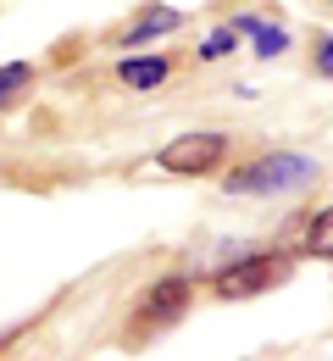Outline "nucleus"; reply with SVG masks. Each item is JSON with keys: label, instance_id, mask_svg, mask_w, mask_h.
Listing matches in <instances>:
<instances>
[{"label": "nucleus", "instance_id": "1", "mask_svg": "<svg viewBox=\"0 0 333 361\" xmlns=\"http://www.w3.org/2000/svg\"><path fill=\"white\" fill-rule=\"evenodd\" d=\"M317 161L311 156H300V150H272V156H256V161H244L234 167L222 189L228 195H294V189H311L317 183Z\"/></svg>", "mask_w": 333, "mask_h": 361}, {"label": "nucleus", "instance_id": "2", "mask_svg": "<svg viewBox=\"0 0 333 361\" xmlns=\"http://www.w3.org/2000/svg\"><path fill=\"white\" fill-rule=\"evenodd\" d=\"M284 278H289V256H278V250H256V256L228 262L211 283H217V295H222V300H256V295L278 289Z\"/></svg>", "mask_w": 333, "mask_h": 361}, {"label": "nucleus", "instance_id": "3", "mask_svg": "<svg viewBox=\"0 0 333 361\" xmlns=\"http://www.w3.org/2000/svg\"><path fill=\"white\" fill-rule=\"evenodd\" d=\"M222 156H228V139L211 134V128H194V134H178L172 145H161L156 167L172 173V178H206V173H217Z\"/></svg>", "mask_w": 333, "mask_h": 361}, {"label": "nucleus", "instance_id": "4", "mask_svg": "<svg viewBox=\"0 0 333 361\" xmlns=\"http://www.w3.org/2000/svg\"><path fill=\"white\" fill-rule=\"evenodd\" d=\"M184 306H189V278H161V283H150L144 300H139V334L172 322V317H184Z\"/></svg>", "mask_w": 333, "mask_h": 361}, {"label": "nucleus", "instance_id": "5", "mask_svg": "<svg viewBox=\"0 0 333 361\" xmlns=\"http://www.w3.org/2000/svg\"><path fill=\"white\" fill-rule=\"evenodd\" d=\"M178 28H184V11H172V6H144L139 23L122 34V45L139 50V45H150V39H161V34H178Z\"/></svg>", "mask_w": 333, "mask_h": 361}, {"label": "nucleus", "instance_id": "6", "mask_svg": "<svg viewBox=\"0 0 333 361\" xmlns=\"http://www.w3.org/2000/svg\"><path fill=\"white\" fill-rule=\"evenodd\" d=\"M167 78H172V61H167V56H128V61L117 67V84H128V90H139V94L161 90Z\"/></svg>", "mask_w": 333, "mask_h": 361}, {"label": "nucleus", "instance_id": "7", "mask_svg": "<svg viewBox=\"0 0 333 361\" xmlns=\"http://www.w3.org/2000/svg\"><path fill=\"white\" fill-rule=\"evenodd\" d=\"M234 28H239V34H256V50H261V56H284V50H289V34L278 28V23H261V17H239Z\"/></svg>", "mask_w": 333, "mask_h": 361}, {"label": "nucleus", "instance_id": "8", "mask_svg": "<svg viewBox=\"0 0 333 361\" xmlns=\"http://www.w3.org/2000/svg\"><path fill=\"white\" fill-rule=\"evenodd\" d=\"M28 84H34V67H28V61H6V67H0V111L17 106V100L28 94Z\"/></svg>", "mask_w": 333, "mask_h": 361}, {"label": "nucleus", "instance_id": "9", "mask_svg": "<svg viewBox=\"0 0 333 361\" xmlns=\"http://www.w3.org/2000/svg\"><path fill=\"white\" fill-rule=\"evenodd\" d=\"M306 250L322 256V262H333V206L311 217V228H306Z\"/></svg>", "mask_w": 333, "mask_h": 361}, {"label": "nucleus", "instance_id": "10", "mask_svg": "<svg viewBox=\"0 0 333 361\" xmlns=\"http://www.w3.org/2000/svg\"><path fill=\"white\" fill-rule=\"evenodd\" d=\"M228 50H234V28H211V34H206V45H200V56H206V61H217V56H228Z\"/></svg>", "mask_w": 333, "mask_h": 361}, {"label": "nucleus", "instance_id": "11", "mask_svg": "<svg viewBox=\"0 0 333 361\" xmlns=\"http://www.w3.org/2000/svg\"><path fill=\"white\" fill-rule=\"evenodd\" d=\"M317 67H322V73L333 78V39H322V50H317Z\"/></svg>", "mask_w": 333, "mask_h": 361}, {"label": "nucleus", "instance_id": "12", "mask_svg": "<svg viewBox=\"0 0 333 361\" xmlns=\"http://www.w3.org/2000/svg\"><path fill=\"white\" fill-rule=\"evenodd\" d=\"M328 6H333V0H328Z\"/></svg>", "mask_w": 333, "mask_h": 361}]
</instances>
